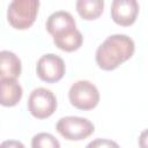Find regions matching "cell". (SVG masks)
I'll list each match as a JSON object with an SVG mask.
<instances>
[{"instance_id": "obj_1", "label": "cell", "mask_w": 148, "mask_h": 148, "mask_svg": "<svg viewBox=\"0 0 148 148\" xmlns=\"http://www.w3.org/2000/svg\"><path fill=\"white\" fill-rule=\"evenodd\" d=\"M135 51V44L127 35L109 36L96 51V62L104 71H112L128 60Z\"/></svg>"}, {"instance_id": "obj_2", "label": "cell", "mask_w": 148, "mask_h": 148, "mask_svg": "<svg viewBox=\"0 0 148 148\" xmlns=\"http://www.w3.org/2000/svg\"><path fill=\"white\" fill-rule=\"evenodd\" d=\"M38 0H14L7 9L9 24L17 30H25L32 25L38 14Z\"/></svg>"}, {"instance_id": "obj_3", "label": "cell", "mask_w": 148, "mask_h": 148, "mask_svg": "<svg viewBox=\"0 0 148 148\" xmlns=\"http://www.w3.org/2000/svg\"><path fill=\"white\" fill-rule=\"evenodd\" d=\"M58 133L69 141H80L90 136L94 131V124L83 117L67 116L58 120L56 126Z\"/></svg>"}, {"instance_id": "obj_4", "label": "cell", "mask_w": 148, "mask_h": 148, "mask_svg": "<svg viewBox=\"0 0 148 148\" xmlns=\"http://www.w3.org/2000/svg\"><path fill=\"white\" fill-rule=\"evenodd\" d=\"M71 104L80 110H91L99 102V92L97 87L88 80H79L74 82L68 91Z\"/></svg>"}, {"instance_id": "obj_5", "label": "cell", "mask_w": 148, "mask_h": 148, "mask_svg": "<svg viewBox=\"0 0 148 148\" xmlns=\"http://www.w3.org/2000/svg\"><path fill=\"white\" fill-rule=\"evenodd\" d=\"M57 105L54 94L50 89L42 87L34 89L28 98V110L37 119H45L52 116Z\"/></svg>"}, {"instance_id": "obj_6", "label": "cell", "mask_w": 148, "mask_h": 148, "mask_svg": "<svg viewBox=\"0 0 148 148\" xmlns=\"http://www.w3.org/2000/svg\"><path fill=\"white\" fill-rule=\"evenodd\" d=\"M65 71L66 67L62 58L53 53L42 56L36 65V72L38 77L47 83H53L61 80Z\"/></svg>"}, {"instance_id": "obj_7", "label": "cell", "mask_w": 148, "mask_h": 148, "mask_svg": "<svg viewBox=\"0 0 148 148\" xmlns=\"http://www.w3.org/2000/svg\"><path fill=\"white\" fill-rule=\"evenodd\" d=\"M139 3L135 0H113L111 3V17L114 23L128 27L136 20Z\"/></svg>"}, {"instance_id": "obj_8", "label": "cell", "mask_w": 148, "mask_h": 148, "mask_svg": "<svg viewBox=\"0 0 148 148\" xmlns=\"http://www.w3.org/2000/svg\"><path fill=\"white\" fill-rule=\"evenodd\" d=\"M45 27L50 35L56 36L68 29L76 28V22L71 13L66 10H57L47 17Z\"/></svg>"}, {"instance_id": "obj_9", "label": "cell", "mask_w": 148, "mask_h": 148, "mask_svg": "<svg viewBox=\"0 0 148 148\" xmlns=\"http://www.w3.org/2000/svg\"><path fill=\"white\" fill-rule=\"evenodd\" d=\"M23 95V89L16 79H0V103L3 106L16 105Z\"/></svg>"}, {"instance_id": "obj_10", "label": "cell", "mask_w": 148, "mask_h": 148, "mask_svg": "<svg viewBox=\"0 0 148 148\" xmlns=\"http://www.w3.org/2000/svg\"><path fill=\"white\" fill-rule=\"evenodd\" d=\"M53 43L58 49L62 51L73 52L81 47L83 43V36L80 30L73 28L53 36Z\"/></svg>"}, {"instance_id": "obj_11", "label": "cell", "mask_w": 148, "mask_h": 148, "mask_svg": "<svg viewBox=\"0 0 148 148\" xmlns=\"http://www.w3.org/2000/svg\"><path fill=\"white\" fill-rule=\"evenodd\" d=\"M22 69L20 58L10 51L0 52V79H16Z\"/></svg>"}, {"instance_id": "obj_12", "label": "cell", "mask_w": 148, "mask_h": 148, "mask_svg": "<svg viewBox=\"0 0 148 148\" xmlns=\"http://www.w3.org/2000/svg\"><path fill=\"white\" fill-rule=\"evenodd\" d=\"M104 8L103 0H77L76 10L84 20H96L101 16Z\"/></svg>"}, {"instance_id": "obj_13", "label": "cell", "mask_w": 148, "mask_h": 148, "mask_svg": "<svg viewBox=\"0 0 148 148\" xmlns=\"http://www.w3.org/2000/svg\"><path fill=\"white\" fill-rule=\"evenodd\" d=\"M31 148H60V142L50 133H38L31 140Z\"/></svg>"}, {"instance_id": "obj_14", "label": "cell", "mask_w": 148, "mask_h": 148, "mask_svg": "<svg viewBox=\"0 0 148 148\" xmlns=\"http://www.w3.org/2000/svg\"><path fill=\"white\" fill-rule=\"evenodd\" d=\"M86 148H120L119 145L116 141L109 140V139H95L92 141H90Z\"/></svg>"}, {"instance_id": "obj_15", "label": "cell", "mask_w": 148, "mask_h": 148, "mask_svg": "<svg viewBox=\"0 0 148 148\" xmlns=\"http://www.w3.org/2000/svg\"><path fill=\"white\" fill-rule=\"evenodd\" d=\"M0 148H25L24 145L16 140H6L1 143Z\"/></svg>"}, {"instance_id": "obj_16", "label": "cell", "mask_w": 148, "mask_h": 148, "mask_svg": "<svg viewBox=\"0 0 148 148\" xmlns=\"http://www.w3.org/2000/svg\"><path fill=\"white\" fill-rule=\"evenodd\" d=\"M139 147L148 148V128L141 132V134L139 136Z\"/></svg>"}]
</instances>
